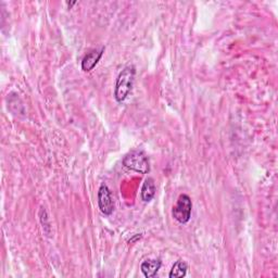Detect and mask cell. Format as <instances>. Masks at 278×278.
<instances>
[{"mask_svg":"<svg viewBox=\"0 0 278 278\" xmlns=\"http://www.w3.org/2000/svg\"><path fill=\"white\" fill-rule=\"evenodd\" d=\"M135 74L136 70L134 65L125 66L119 74L114 89V98L118 102H123L128 97L129 92L132 91Z\"/></svg>","mask_w":278,"mask_h":278,"instance_id":"1","label":"cell"},{"mask_svg":"<svg viewBox=\"0 0 278 278\" xmlns=\"http://www.w3.org/2000/svg\"><path fill=\"white\" fill-rule=\"evenodd\" d=\"M125 168L141 174H147L150 171V164L148 156L142 150H133L128 152L123 159Z\"/></svg>","mask_w":278,"mask_h":278,"instance_id":"2","label":"cell"},{"mask_svg":"<svg viewBox=\"0 0 278 278\" xmlns=\"http://www.w3.org/2000/svg\"><path fill=\"white\" fill-rule=\"evenodd\" d=\"M191 210H193V202L188 195L182 194L178 197L176 204L173 206L172 215L180 224H186L191 217Z\"/></svg>","mask_w":278,"mask_h":278,"instance_id":"3","label":"cell"},{"mask_svg":"<svg viewBox=\"0 0 278 278\" xmlns=\"http://www.w3.org/2000/svg\"><path fill=\"white\" fill-rule=\"evenodd\" d=\"M98 205L104 215H111L114 210V201H113L111 190L106 184H102L98 190Z\"/></svg>","mask_w":278,"mask_h":278,"instance_id":"4","label":"cell"},{"mask_svg":"<svg viewBox=\"0 0 278 278\" xmlns=\"http://www.w3.org/2000/svg\"><path fill=\"white\" fill-rule=\"evenodd\" d=\"M104 52V47H101L100 50H92L87 54L82 60V70L84 72H90L91 70L97 65Z\"/></svg>","mask_w":278,"mask_h":278,"instance_id":"5","label":"cell"},{"mask_svg":"<svg viewBox=\"0 0 278 278\" xmlns=\"http://www.w3.org/2000/svg\"><path fill=\"white\" fill-rule=\"evenodd\" d=\"M162 266V262L159 259H153V260H146L142 263L141 269L145 277L147 278H152L156 274H158L159 269Z\"/></svg>","mask_w":278,"mask_h":278,"instance_id":"6","label":"cell"},{"mask_svg":"<svg viewBox=\"0 0 278 278\" xmlns=\"http://www.w3.org/2000/svg\"><path fill=\"white\" fill-rule=\"evenodd\" d=\"M155 184L152 178H147L143 184L142 191H141V197L144 202H150L151 200L155 196Z\"/></svg>","mask_w":278,"mask_h":278,"instance_id":"7","label":"cell"},{"mask_svg":"<svg viewBox=\"0 0 278 278\" xmlns=\"http://www.w3.org/2000/svg\"><path fill=\"white\" fill-rule=\"evenodd\" d=\"M187 269H188V265L184 261H177L175 262V264L173 265L171 272L169 274L170 278H181L185 277L187 274Z\"/></svg>","mask_w":278,"mask_h":278,"instance_id":"8","label":"cell"},{"mask_svg":"<svg viewBox=\"0 0 278 278\" xmlns=\"http://www.w3.org/2000/svg\"><path fill=\"white\" fill-rule=\"evenodd\" d=\"M66 4H67V6H68V7H71V6H73V5H75L76 3H66Z\"/></svg>","mask_w":278,"mask_h":278,"instance_id":"9","label":"cell"}]
</instances>
